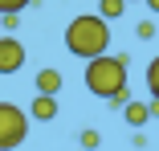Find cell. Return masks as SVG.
<instances>
[{
    "mask_svg": "<svg viewBox=\"0 0 159 151\" xmlns=\"http://www.w3.org/2000/svg\"><path fill=\"white\" fill-rule=\"evenodd\" d=\"M66 49L74 57H82V62H90V57H98L110 49V25L98 16V12H82L66 25Z\"/></svg>",
    "mask_w": 159,
    "mask_h": 151,
    "instance_id": "cell-1",
    "label": "cell"
},
{
    "mask_svg": "<svg viewBox=\"0 0 159 151\" xmlns=\"http://www.w3.org/2000/svg\"><path fill=\"white\" fill-rule=\"evenodd\" d=\"M126 12V0H98V16L102 21H118Z\"/></svg>",
    "mask_w": 159,
    "mask_h": 151,
    "instance_id": "cell-8",
    "label": "cell"
},
{
    "mask_svg": "<svg viewBox=\"0 0 159 151\" xmlns=\"http://www.w3.org/2000/svg\"><path fill=\"white\" fill-rule=\"evenodd\" d=\"M122 118L139 131V127H147V123H151V110H147V102H135V98H131V102L122 106Z\"/></svg>",
    "mask_w": 159,
    "mask_h": 151,
    "instance_id": "cell-7",
    "label": "cell"
},
{
    "mask_svg": "<svg viewBox=\"0 0 159 151\" xmlns=\"http://www.w3.org/2000/svg\"><path fill=\"white\" fill-rule=\"evenodd\" d=\"M33 0H0V12H25Z\"/></svg>",
    "mask_w": 159,
    "mask_h": 151,
    "instance_id": "cell-13",
    "label": "cell"
},
{
    "mask_svg": "<svg viewBox=\"0 0 159 151\" xmlns=\"http://www.w3.org/2000/svg\"><path fill=\"white\" fill-rule=\"evenodd\" d=\"M126 66H131V57L126 53H98L86 62V90L98 98H110L114 90L126 86Z\"/></svg>",
    "mask_w": 159,
    "mask_h": 151,
    "instance_id": "cell-2",
    "label": "cell"
},
{
    "mask_svg": "<svg viewBox=\"0 0 159 151\" xmlns=\"http://www.w3.org/2000/svg\"><path fill=\"white\" fill-rule=\"evenodd\" d=\"M147 90H151V98H159V57L147 66Z\"/></svg>",
    "mask_w": 159,
    "mask_h": 151,
    "instance_id": "cell-10",
    "label": "cell"
},
{
    "mask_svg": "<svg viewBox=\"0 0 159 151\" xmlns=\"http://www.w3.org/2000/svg\"><path fill=\"white\" fill-rule=\"evenodd\" d=\"M29 118H37V123H53V118H57V94H37L33 106H29Z\"/></svg>",
    "mask_w": 159,
    "mask_h": 151,
    "instance_id": "cell-5",
    "label": "cell"
},
{
    "mask_svg": "<svg viewBox=\"0 0 159 151\" xmlns=\"http://www.w3.org/2000/svg\"><path fill=\"white\" fill-rule=\"evenodd\" d=\"M147 110H151V118H159V98H151V102H147Z\"/></svg>",
    "mask_w": 159,
    "mask_h": 151,
    "instance_id": "cell-15",
    "label": "cell"
},
{
    "mask_svg": "<svg viewBox=\"0 0 159 151\" xmlns=\"http://www.w3.org/2000/svg\"><path fill=\"white\" fill-rule=\"evenodd\" d=\"M61 82H66V78H61V70H37V78H33V86H37V94H57V90H61Z\"/></svg>",
    "mask_w": 159,
    "mask_h": 151,
    "instance_id": "cell-6",
    "label": "cell"
},
{
    "mask_svg": "<svg viewBox=\"0 0 159 151\" xmlns=\"http://www.w3.org/2000/svg\"><path fill=\"white\" fill-rule=\"evenodd\" d=\"M78 143H82L86 151H98V147H102V135H98V131H94V127H86V131L78 135Z\"/></svg>",
    "mask_w": 159,
    "mask_h": 151,
    "instance_id": "cell-9",
    "label": "cell"
},
{
    "mask_svg": "<svg viewBox=\"0 0 159 151\" xmlns=\"http://www.w3.org/2000/svg\"><path fill=\"white\" fill-rule=\"evenodd\" d=\"M25 57H29V53H25V45H20L16 37H0V74H4V78L25 66Z\"/></svg>",
    "mask_w": 159,
    "mask_h": 151,
    "instance_id": "cell-4",
    "label": "cell"
},
{
    "mask_svg": "<svg viewBox=\"0 0 159 151\" xmlns=\"http://www.w3.org/2000/svg\"><path fill=\"white\" fill-rule=\"evenodd\" d=\"M16 25H20V12H0V29H8V33H12Z\"/></svg>",
    "mask_w": 159,
    "mask_h": 151,
    "instance_id": "cell-14",
    "label": "cell"
},
{
    "mask_svg": "<svg viewBox=\"0 0 159 151\" xmlns=\"http://www.w3.org/2000/svg\"><path fill=\"white\" fill-rule=\"evenodd\" d=\"M143 4H147V8H151V12H159V0H143Z\"/></svg>",
    "mask_w": 159,
    "mask_h": 151,
    "instance_id": "cell-16",
    "label": "cell"
},
{
    "mask_svg": "<svg viewBox=\"0 0 159 151\" xmlns=\"http://www.w3.org/2000/svg\"><path fill=\"white\" fill-rule=\"evenodd\" d=\"M106 102H110V110H122L126 102H131V86H122V90H114V94H110Z\"/></svg>",
    "mask_w": 159,
    "mask_h": 151,
    "instance_id": "cell-11",
    "label": "cell"
},
{
    "mask_svg": "<svg viewBox=\"0 0 159 151\" xmlns=\"http://www.w3.org/2000/svg\"><path fill=\"white\" fill-rule=\"evenodd\" d=\"M29 139V114L12 102H0V151H12Z\"/></svg>",
    "mask_w": 159,
    "mask_h": 151,
    "instance_id": "cell-3",
    "label": "cell"
},
{
    "mask_svg": "<svg viewBox=\"0 0 159 151\" xmlns=\"http://www.w3.org/2000/svg\"><path fill=\"white\" fill-rule=\"evenodd\" d=\"M135 37H139V41H151V37H155V21H139V25H135Z\"/></svg>",
    "mask_w": 159,
    "mask_h": 151,
    "instance_id": "cell-12",
    "label": "cell"
},
{
    "mask_svg": "<svg viewBox=\"0 0 159 151\" xmlns=\"http://www.w3.org/2000/svg\"><path fill=\"white\" fill-rule=\"evenodd\" d=\"M126 4H135V0H126Z\"/></svg>",
    "mask_w": 159,
    "mask_h": 151,
    "instance_id": "cell-17",
    "label": "cell"
}]
</instances>
